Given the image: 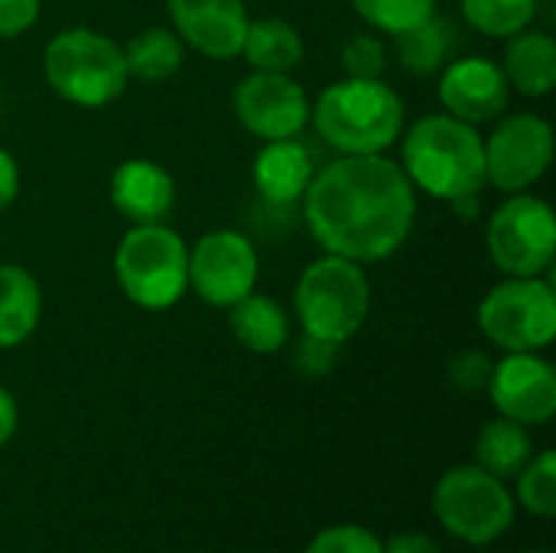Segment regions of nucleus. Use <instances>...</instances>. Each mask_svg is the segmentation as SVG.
<instances>
[{
    "label": "nucleus",
    "instance_id": "36",
    "mask_svg": "<svg viewBox=\"0 0 556 553\" xmlns=\"http://www.w3.org/2000/svg\"><path fill=\"white\" fill-rule=\"evenodd\" d=\"M528 553H551V551H528Z\"/></svg>",
    "mask_w": 556,
    "mask_h": 553
},
{
    "label": "nucleus",
    "instance_id": "11",
    "mask_svg": "<svg viewBox=\"0 0 556 553\" xmlns=\"http://www.w3.org/2000/svg\"><path fill=\"white\" fill-rule=\"evenodd\" d=\"M257 274V248L248 235L235 228L205 231L189 248V290L215 310H228L248 293H254Z\"/></svg>",
    "mask_w": 556,
    "mask_h": 553
},
{
    "label": "nucleus",
    "instance_id": "15",
    "mask_svg": "<svg viewBox=\"0 0 556 553\" xmlns=\"http://www.w3.org/2000/svg\"><path fill=\"white\" fill-rule=\"evenodd\" d=\"M173 29L186 46L215 62H231L241 55L248 33L244 0H166Z\"/></svg>",
    "mask_w": 556,
    "mask_h": 553
},
{
    "label": "nucleus",
    "instance_id": "22",
    "mask_svg": "<svg viewBox=\"0 0 556 553\" xmlns=\"http://www.w3.org/2000/svg\"><path fill=\"white\" fill-rule=\"evenodd\" d=\"M124 62H127V75L137 81L147 85L169 81L186 62V42L179 39L176 29L150 26L124 46Z\"/></svg>",
    "mask_w": 556,
    "mask_h": 553
},
{
    "label": "nucleus",
    "instance_id": "1",
    "mask_svg": "<svg viewBox=\"0 0 556 553\" xmlns=\"http://www.w3.org/2000/svg\"><path fill=\"white\" fill-rule=\"evenodd\" d=\"M313 241L355 264L388 261L404 248L417 222V189L401 163L384 153L345 156L316 169L303 196Z\"/></svg>",
    "mask_w": 556,
    "mask_h": 553
},
{
    "label": "nucleus",
    "instance_id": "4",
    "mask_svg": "<svg viewBox=\"0 0 556 553\" xmlns=\"http://www.w3.org/2000/svg\"><path fill=\"white\" fill-rule=\"evenodd\" d=\"M42 75L46 85L75 108H104L117 101L130 81L124 46L88 26L62 29L46 42Z\"/></svg>",
    "mask_w": 556,
    "mask_h": 553
},
{
    "label": "nucleus",
    "instance_id": "6",
    "mask_svg": "<svg viewBox=\"0 0 556 553\" xmlns=\"http://www.w3.org/2000/svg\"><path fill=\"white\" fill-rule=\"evenodd\" d=\"M114 277L140 310H169L189 290V244L166 222L130 225L114 251Z\"/></svg>",
    "mask_w": 556,
    "mask_h": 553
},
{
    "label": "nucleus",
    "instance_id": "19",
    "mask_svg": "<svg viewBox=\"0 0 556 553\" xmlns=\"http://www.w3.org/2000/svg\"><path fill=\"white\" fill-rule=\"evenodd\" d=\"M42 319V287L20 264H0V349L23 345Z\"/></svg>",
    "mask_w": 556,
    "mask_h": 553
},
{
    "label": "nucleus",
    "instance_id": "14",
    "mask_svg": "<svg viewBox=\"0 0 556 553\" xmlns=\"http://www.w3.org/2000/svg\"><path fill=\"white\" fill-rule=\"evenodd\" d=\"M437 95L446 114L479 127L505 114L511 85L502 72V62L485 55H463L443 65Z\"/></svg>",
    "mask_w": 556,
    "mask_h": 553
},
{
    "label": "nucleus",
    "instance_id": "5",
    "mask_svg": "<svg viewBox=\"0 0 556 553\" xmlns=\"http://www.w3.org/2000/svg\"><path fill=\"white\" fill-rule=\"evenodd\" d=\"M296 319L306 336L345 345L371 313V284L365 264L323 254L296 280Z\"/></svg>",
    "mask_w": 556,
    "mask_h": 553
},
{
    "label": "nucleus",
    "instance_id": "25",
    "mask_svg": "<svg viewBox=\"0 0 556 553\" xmlns=\"http://www.w3.org/2000/svg\"><path fill=\"white\" fill-rule=\"evenodd\" d=\"M459 10L466 23L482 36L508 39L534 23L538 0H459Z\"/></svg>",
    "mask_w": 556,
    "mask_h": 553
},
{
    "label": "nucleus",
    "instance_id": "28",
    "mask_svg": "<svg viewBox=\"0 0 556 553\" xmlns=\"http://www.w3.org/2000/svg\"><path fill=\"white\" fill-rule=\"evenodd\" d=\"M342 72L345 78H384L388 72V46L375 33H355L342 46Z\"/></svg>",
    "mask_w": 556,
    "mask_h": 553
},
{
    "label": "nucleus",
    "instance_id": "32",
    "mask_svg": "<svg viewBox=\"0 0 556 553\" xmlns=\"http://www.w3.org/2000/svg\"><path fill=\"white\" fill-rule=\"evenodd\" d=\"M42 0H0V39H16L36 26Z\"/></svg>",
    "mask_w": 556,
    "mask_h": 553
},
{
    "label": "nucleus",
    "instance_id": "27",
    "mask_svg": "<svg viewBox=\"0 0 556 553\" xmlns=\"http://www.w3.org/2000/svg\"><path fill=\"white\" fill-rule=\"evenodd\" d=\"M518 499L538 518L556 515V453L547 450L531 456V463L518 473Z\"/></svg>",
    "mask_w": 556,
    "mask_h": 553
},
{
    "label": "nucleus",
    "instance_id": "24",
    "mask_svg": "<svg viewBox=\"0 0 556 553\" xmlns=\"http://www.w3.org/2000/svg\"><path fill=\"white\" fill-rule=\"evenodd\" d=\"M534 456V443L525 424H515L508 417H498L492 424L482 427L479 440H476V466L498 476V479H511L518 476Z\"/></svg>",
    "mask_w": 556,
    "mask_h": 553
},
{
    "label": "nucleus",
    "instance_id": "23",
    "mask_svg": "<svg viewBox=\"0 0 556 553\" xmlns=\"http://www.w3.org/2000/svg\"><path fill=\"white\" fill-rule=\"evenodd\" d=\"M456 26L443 20L440 13L427 16L424 23L404 29L394 36V55L410 75H433L450 62V52L456 46Z\"/></svg>",
    "mask_w": 556,
    "mask_h": 553
},
{
    "label": "nucleus",
    "instance_id": "26",
    "mask_svg": "<svg viewBox=\"0 0 556 553\" xmlns=\"http://www.w3.org/2000/svg\"><path fill=\"white\" fill-rule=\"evenodd\" d=\"M440 0H352L355 13L378 33L397 36L437 13Z\"/></svg>",
    "mask_w": 556,
    "mask_h": 553
},
{
    "label": "nucleus",
    "instance_id": "12",
    "mask_svg": "<svg viewBox=\"0 0 556 553\" xmlns=\"http://www.w3.org/2000/svg\"><path fill=\"white\" fill-rule=\"evenodd\" d=\"M231 108L238 124L257 140L300 137L309 124V98L290 72H251L235 85Z\"/></svg>",
    "mask_w": 556,
    "mask_h": 553
},
{
    "label": "nucleus",
    "instance_id": "35",
    "mask_svg": "<svg viewBox=\"0 0 556 553\" xmlns=\"http://www.w3.org/2000/svg\"><path fill=\"white\" fill-rule=\"evenodd\" d=\"M16 424H20V411H16V401L13 394L0 385V450L13 440L16 433Z\"/></svg>",
    "mask_w": 556,
    "mask_h": 553
},
{
    "label": "nucleus",
    "instance_id": "18",
    "mask_svg": "<svg viewBox=\"0 0 556 553\" xmlns=\"http://www.w3.org/2000/svg\"><path fill=\"white\" fill-rule=\"evenodd\" d=\"M502 72L525 98H544L556 88V39L544 29H521L505 39Z\"/></svg>",
    "mask_w": 556,
    "mask_h": 553
},
{
    "label": "nucleus",
    "instance_id": "10",
    "mask_svg": "<svg viewBox=\"0 0 556 553\" xmlns=\"http://www.w3.org/2000/svg\"><path fill=\"white\" fill-rule=\"evenodd\" d=\"M485 143V183L505 196L531 192V186L554 163V127L547 117L518 111L498 117L495 130L482 137Z\"/></svg>",
    "mask_w": 556,
    "mask_h": 553
},
{
    "label": "nucleus",
    "instance_id": "29",
    "mask_svg": "<svg viewBox=\"0 0 556 553\" xmlns=\"http://www.w3.org/2000/svg\"><path fill=\"white\" fill-rule=\"evenodd\" d=\"M306 553H381V541L358 525H336L313 538Z\"/></svg>",
    "mask_w": 556,
    "mask_h": 553
},
{
    "label": "nucleus",
    "instance_id": "33",
    "mask_svg": "<svg viewBox=\"0 0 556 553\" xmlns=\"http://www.w3.org/2000/svg\"><path fill=\"white\" fill-rule=\"evenodd\" d=\"M20 196V166L10 150L0 147V212L10 209Z\"/></svg>",
    "mask_w": 556,
    "mask_h": 553
},
{
    "label": "nucleus",
    "instance_id": "17",
    "mask_svg": "<svg viewBox=\"0 0 556 553\" xmlns=\"http://www.w3.org/2000/svg\"><path fill=\"white\" fill-rule=\"evenodd\" d=\"M251 176H254V186L264 202L293 205L306 196V186L316 176V163L300 137L264 140V147L254 156Z\"/></svg>",
    "mask_w": 556,
    "mask_h": 553
},
{
    "label": "nucleus",
    "instance_id": "2",
    "mask_svg": "<svg viewBox=\"0 0 556 553\" xmlns=\"http://www.w3.org/2000/svg\"><path fill=\"white\" fill-rule=\"evenodd\" d=\"M401 169L414 189L440 202H459L489 186L482 134L446 111L420 117L404 134Z\"/></svg>",
    "mask_w": 556,
    "mask_h": 553
},
{
    "label": "nucleus",
    "instance_id": "13",
    "mask_svg": "<svg viewBox=\"0 0 556 553\" xmlns=\"http://www.w3.org/2000/svg\"><path fill=\"white\" fill-rule=\"evenodd\" d=\"M492 404L502 417L538 427L556 414V372L538 352H508L492 365L489 378Z\"/></svg>",
    "mask_w": 556,
    "mask_h": 553
},
{
    "label": "nucleus",
    "instance_id": "3",
    "mask_svg": "<svg viewBox=\"0 0 556 553\" xmlns=\"http://www.w3.org/2000/svg\"><path fill=\"white\" fill-rule=\"evenodd\" d=\"M404 98L384 78H339L309 101V124L345 156L384 153L404 134Z\"/></svg>",
    "mask_w": 556,
    "mask_h": 553
},
{
    "label": "nucleus",
    "instance_id": "16",
    "mask_svg": "<svg viewBox=\"0 0 556 553\" xmlns=\"http://www.w3.org/2000/svg\"><path fill=\"white\" fill-rule=\"evenodd\" d=\"M111 205L130 222V225H156L166 222V215L176 205V179L166 173V166L134 156L124 160L111 173Z\"/></svg>",
    "mask_w": 556,
    "mask_h": 553
},
{
    "label": "nucleus",
    "instance_id": "20",
    "mask_svg": "<svg viewBox=\"0 0 556 553\" xmlns=\"http://www.w3.org/2000/svg\"><path fill=\"white\" fill-rule=\"evenodd\" d=\"M228 326L231 336L257 355H274L290 342L287 310L264 293H248L244 300L228 306Z\"/></svg>",
    "mask_w": 556,
    "mask_h": 553
},
{
    "label": "nucleus",
    "instance_id": "30",
    "mask_svg": "<svg viewBox=\"0 0 556 553\" xmlns=\"http://www.w3.org/2000/svg\"><path fill=\"white\" fill-rule=\"evenodd\" d=\"M339 349H342V345L303 332V339H300V345H296V352H293V365H296L303 375H309V378H323V375H329V372L336 368Z\"/></svg>",
    "mask_w": 556,
    "mask_h": 553
},
{
    "label": "nucleus",
    "instance_id": "7",
    "mask_svg": "<svg viewBox=\"0 0 556 553\" xmlns=\"http://www.w3.org/2000/svg\"><path fill=\"white\" fill-rule=\"evenodd\" d=\"M479 329L502 352H544L556 339V290L538 277H508L479 303Z\"/></svg>",
    "mask_w": 556,
    "mask_h": 553
},
{
    "label": "nucleus",
    "instance_id": "21",
    "mask_svg": "<svg viewBox=\"0 0 556 553\" xmlns=\"http://www.w3.org/2000/svg\"><path fill=\"white\" fill-rule=\"evenodd\" d=\"M241 55L254 72H293L303 62V36L283 16H261L248 23Z\"/></svg>",
    "mask_w": 556,
    "mask_h": 553
},
{
    "label": "nucleus",
    "instance_id": "8",
    "mask_svg": "<svg viewBox=\"0 0 556 553\" xmlns=\"http://www.w3.org/2000/svg\"><path fill=\"white\" fill-rule=\"evenodd\" d=\"M433 512L453 538L466 544H492L511 528L515 499L505 489V479L479 466H456L437 482Z\"/></svg>",
    "mask_w": 556,
    "mask_h": 553
},
{
    "label": "nucleus",
    "instance_id": "34",
    "mask_svg": "<svg viewBox=\"0 0 556 553\" xmlns=\"http://www.w3.org/2000/svg\"><path fill=\"white\" fill-rule=\"evenodd\" d=\"M381 553H440L437 541L420 535V531H407V535H394L388 544H381Z\"/></svg>",
    "mask_w": 556,
    "mask_h": 553
},
{
    "label": "nucleus",
    "instance_id": "31",
    "mask_svg": "<svg viewBox=\"0 0 556 553\" xmlns=\"http://www.w3.org/2000/svg\"><path fill=\"white\" fill-rule=\"evenodd\" d=\"M492 359L485 355V352H476V349H469V352H463V355H456L453 362H450V378H453V385L459 388V391H482V388H489V378H492Z\"/></svg>",
    "mask_w": 556,
    "mask_h": 553
},
{
    "label": "nucleus",
    "instance_id": "9",
    "mask_svg": "<svg viewBox=\"0 0 556 553\" xmlns=\"http://www.w3.org/2000/svg\"><path fill=\"white\" fill-rule=\"evenodd\" d=\"M485 244L505 277L547 274L556 254V215L547 199L531 192L508 196L489 218Z\"/></svg>",
    "mask_w": 556,
    "mask_h": 553
}]
</instances>
